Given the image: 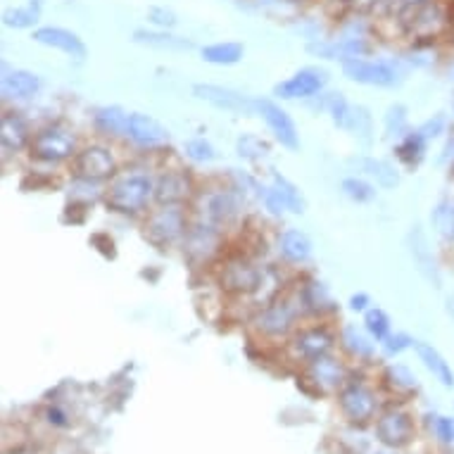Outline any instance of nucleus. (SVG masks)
Segmentation results:
<instances>
[{
	"label": "nucleus",
	"instance_id": "obj_1",
	"mask_svg": "<svg viewBox=\"0 0 454 454\" xmlns=\"http://www.w3.org/2000/svg\"><path fill=\"white\" fill-rule=\"evenodd\" d=\"M150 198H155V181L148 174L129 172L114 176L107 188L105 202L117 215H138L148 207Z\"/></svg>",
	"mask_w": 454,
	"mask_h": 454
},
{
	"label": "nucleus",
	"instance_id": "obj_2",
	"mask_svg": "<svg viewBox=\"0 0 454 454\" xmlns=\"http://www.w3.org/2000/svg\"><path fill=\"white\" fill-rule=\"evenodd\" d=\"M188 219L181 205H162L145 222V239L155 247H169L186 239Z\"/></svg>",
	"mask_w": 454,
	"mask_h": 454
},
{
	"label": "nucleus",
	"instance_id": "obj_3",
	"mask_svg": "<svg viewBox=\"0 0 454 454\" xmlns=\"http://www.w3.org/2000/svg\"><path fill=\"white\" fill-rule=\"evenodd\" d=\"M29 150L31 157L41 162H65L69 157H76V138L69 129L51 124L34 134Z\"/></svg>",
	"mask_w": 454,
	"mask_h": 454
},
{
	"label": "nucleus",
	"instance_id": "obj_4",
	"mask_svg": "<svg viewBox=\"0 0 454 454\" xmlns=\"http://www.w3.org/2000/svg\"><path fill=\"white\" fill-rule=\"evenodd\" d=\"M403 20V29L417 41H426V38H435L440 31L447 27L445 8L435 3V0H426L421 5L407 8L403 12H397Z\"/></svg>",
	"mask_w": 454,
	"mask_h": 454
},
{
	"label": "nucleus",
	"instance_id": "obj_5",
	"mask_svg": "<svg viewBox=\"0 0 454 454\" xmlns=\"http://www.w3.org/2000/svg\"><path fill=\"white\" fill-rule=\"evenodd\" d=\"M343 74L362 86H379V89H395L403 83V72L386 60H350L343 62Z\"/></svg>",
	"mask_w": 454,
	"mask_h": 454
},
{
	"label": "nucleus",
	"instance_id": "obj_6",
	"mask_svg": "<svg viewBox=\"0 0 454 454\" xmlns=\"http://www.w3.org/2000/svg\"><path fill=\"white\" fill-rule=\"evenodd\" d=\"M307 52L321 60H340L350 62L366 58L372 52V43L366 38H350V36H338V38H314L312 43H307Z\"/></svg>",
	"mask_w": 454,
	"mask_h": 454
},
{
	"label": "nucleus",
	"instance_id": "obj_7",
	"mask_svg": "<svg viewBox=\"0 0 454 454\" xmlns=\"http://www.w3.org/2000/svg\"><path fill=\"white\" fill-rule=\"evenodd\" d=\"M254 112H260V117L267 121V127L271 129V134L283 148L300 150L298 127H295L293 117L283 110L281 105L269 100V98H260V100H254Z\"/></svg>",
	"mask_w": 454,
	"mask_h": 454
},
{
	"label": "nucleus",
	"instance_id": "obj_8",
	"mask_svg": "<svg viewBox=\"0 0 454 454\" xmlns=\"http://www.w3.org/2000/svg\"><path fill=\"white\" fill-rule=\"evenodd\" d=\"M328 74L319 67H305L288 76L286 82L276 83L274 96L281 100H298V98H314L326 89Z\"/></svg>",
	"mask_w": 454,
	"mask_h": 454
},
{
	"label": "nucleus",
	"instance_id": "obj_9",
	"mask_svg": "<svg viewBox=\"0 0 454 454\" xmlns=\"http://www.w3.org/2000/svg\"><path fill=\"white\" fill-rule=\"evenodd\" d=\"M74 169L76 179H89V181H107L117 174V162L107 148L103 145H90V148L76 153L74 157Z\"/></svg>",
	"mask_w": 454,
	"mask_h": 454
},
{
	"label": "nucleus",
	"instance_id": "obj_10",
	"mask_svg": "<svg viewBox=\"0 0 454 454\" xmlns=\"http://www.w3.org/2000/svg\"><path fill=\"white\" fill-rule=\"evenodd\" d=\"M407 250H410V257L414 262V267L426 281L433 283L435 288H440V271H438V262H435V254H433V247L428 243V236L426 231L414 223L407 233Z\"/></svg>",
	"mask_w": 454,
	"mask_h": 454
},
{
	"label": "nucleus",
	"instance_id": "obj_11",
	"mask_svg": "<svg viewBox=\"0 0 454 454\" xmlns=\"http://www.w3.org/2000/svg\"><path fill=\"white\" fill-rule=\"evenodd\" d=\"M193 96L202 103L212 105L216 110L226 112H253L254 100L239 93V90L226 89V86H216V83H195Z\"/></svg>",
	"mask_w": 454,
	"mask_h": 454
},
{
	"label": "nucleus",
	"instance_id": "obj_12",
	"mask_svg": "<svg viewBox=\"0 0 454 454\" xmlns=\"http://www.w3.org/2000/svg\"><path fill=\"white\" fill-rule=\"evenodd\" d=\"M136 145H141V148L155 150L162 148L169 143V129L162 127L155 117H150V114H143V112H134L131 117H129V136Z\"/></svg>",
	"mask_w": 454,
	"mask_h": 454
},
{
	"label": "nucleus",
	"instance_id": "obj_13",
	"mask_svg": "<svg viewBox=\"0 0 454 454\" xmlns=\"http://www.w3.org/2000/svg\"><path fill=\"white\" fill-rule=\"evenodd\" d=\"M34 41L45 45V48H55V51L65 52L74 60H83L86 52H89L79 34L62 29V27H38V29H34Z\"/></svg>",
	"mask_w": 454,
	"mask_h": 454
},
{
	"label": "nucleus",
	"instance_id": "obj_14",
	"mask_svg": "<svg viewBox=\"0 0 454 454\" xmlns=\"http://www.w3.org/2000/svg\"><path fill=\"white\" fill-rule=\"evenodd\" d=\"M205 215H207V222L215 223L216 229H223L236 222L240 215V195L236 193V188H222V191L209 193L205 200Z\"/></svg>",
	"mask_w": 454,
	"mask_h": 454
},
{
	"label": "nucleus",
	"instance_id": "obj_15",
	"mask_svg": "<svg viewBox=\"0 0 454 454\" xmlns=\"http://www.w3.org/2000/svg\"><path fill=\"white\" fill-rule=\"evenodd\" d=\"M295 317H298V309L288 302V300H274V302H269L260 314H257V328H260L262 333L267 335H286L295 324Z\"/></svg>",
	"mask_w": 454,
	"mask_h": 454
},
{
	"label": "nucleus",
	"instance_id": "obj_16",
	"mask_svg": "<svg viewBox=\"0 0 454 454\" xmlns=\"http://www.w3.org/2000/svg\"><path fill=\"white\" fill-rule=\"evenodd\" d=\"M219 283L229 293H254L262 286V271L247 260H233L223 267Z\"/></svg>",
	"mask_w": 454,
	"mask_h": 454
},
{
	"label": "nucleus",
	"instance_id": "obj_17",
	"mask_svg": "<svg viewBox=\"0 0 454 454\" xmlns=\"http://www.w3.org/2000/svg\"><path fill=\"white\" fill-rule=\"evenodd\" d=\"M219 229L215 223H198L193 229H188L184 239V254L193 262H205L216 253L219 247Z\"/></svg>",
	"mask_w": 454,
	"mask_h": 454
},
{
	"label": "nucleus",
	"instance_id": "obj_18",
	"mask_svg": "<svg viewBox=\"0 0 454 454\" xmlns=\"http://www.w3.org/2000/svg\"><path fill=\"white\" fill-rule=\"evenodd\" d=\"M411 433H414V424L404 411H387L376 424V435L387 447L407 445L411 440Z\"/></svg>",
	"mask_w": 454,
	"mask_h": 454
},
{
	"label": "nucleus",
	"instance_id": "obj_19",
	"mask_svg": "<svg viewBox=\"0 0 454 454\" xmlns=\"http://www.w3.org/2000/svg\"><path fill=\"white\" fill-rule=\"evenodd\" d=\"M41 76L27 69H10L3 65V98L5 100H24L34 98L41 90Z\"/></svg>",
	"mask_w": 454,
	"mask_h": 454
},
{
	"label": "nucleus",
	"instance_id": "obj_20",
	"mask_svg": "<svg viewBox=\"0 0 454 454\" xmlns=\"http://www.w3.org/2000/svg\"><path fill=\"white\" fill-rule=\"evenodd\" d=\"M340 407L350 417V421L364 424V421H369L373 417V411H376V400H373L369 387L352 383V386H348L340 393Z\"/></svg>",
	"mask_w": 454,
	"mask_h": 454
},
{
	"label": "nucleus",
	"instance_id": "obj_21",
	"mask_svg": "<svg viewBox=\"0 0 454 454\" xmlns=\"http://www.w3.org/2000/svg\"><path fill=\"white\" fill-rule=\"evenodd\" d=\"M31 129L27 124L20 112H5L3 120H0V143L3 150L8 153H20L27 145H31Z\"/></svg>",
	"mask_w": 454,
	"mask_h": 454
},
{
	"label": "nucleus",
	"instance_id": "obj_22",
	"mask_svg": "<svg viewBox=\"0 0 454 454\" xmlns=\"http://www.w3.org/2000/svg\"><path fill=\"white\" fill-rule=\"evenodd\" d=\"M191 195V181L184 172L162 174L155 184V200L160 205H181Z\"/></svg>",
	"mask_w": 454,
	"mask_h": 454
},
{
	"label": "nucleus",
	"instance_id": "obj_23",
	"mask_svg": "<svg viewBox=\"0 0 454 454\" xmlns=\"http://www.w3.org/2000/svg\"><path fill=\"white\" fill-rule=\"evenodd\" d=\"M129 117L131 114H127V110L120 105H103L93 114V124L103 136L124 138V136H129Z\"/></svg>",
	"mask_w": 454,
	"mask_h": 454
},
{
	"label": "nucleus",
	"instance_id": "obj_24",
	"mask_svg": "<svg viewBox=\"0 0 454 454\" xmlns=\"http://www.w3.org/2000/svg\"><path fill=\"white\" fill-rule=\"evenodd\" d=\"M331 345H333V335L328 333L326 328H309V331H302L298 333V338L293 340V348L298 352L300 357L314 359L326 357L328 350H331Z\"/></svg>",
	"mask_w": 454,
	"mask_h": 454
},
{
	"label": "nucleus",
	"instance_id": "obj_25",
	"mask_svg": "<svg viewBox=\"0 0 454 454\" xmlns=\"http://www.w3.org/2000/svg\"><path fill=\"white\" fill-rule=\"evenodd\" d=\"M278 250L293 264H305L312 257V240H309V236L305 231H300V229H288L278 239Z\"/></svg>",
	"mask_w": 454,
	"mask_h": 454
},
{
	"label": "nucleus",
	"instance_id": "obj_26",
	"mask_svg": "<svg viewBox=\"0 0 454 454\" xmlns=\"http://www.w3.org/2000/svg\"><path fill=\"white\" fill-rule=\"evenodd\" d=\"M414 350H417L419 359L424 362V366L428 372L435 376V379L442 383L445 387H452L454 386V373L450 369V364L445 362V357L440 355L431 343H424V340H414Z\"/></svg>",
	"mask_w": 454,
	"mask_h": 454
},
{
	"label": "nucleus",
	"instance_id": "obj_27",
	"mask_svg": "<svg viewBox=\"0 0 454 454\" xmlns=\"http://www.w3.org/2000/svg\"><path fill=\"white\" fill-rule=\"evenodd\" d=\"M202 60L209 62V65H216V67H231V65H239L246 55V45L239 43V41H223V43H212L205 45L200 51Z\"/></svg>",
	"mask_w": 454,
	"mask_h": 454
},
{
	"label": "nucleus",
	"instance_id": "obj_28",
	"mask_svg": "<svg viewBox=\"0 0 454 454\" xmlns=\"http://www.w3.org/2000/svg\"><path fill=\"white\" fill-rule=\"evenodd\" d=\"M134 41L141 45H150V48H157V51H193V43L186 41V38L174 36L172 31H148L138 29L134 31Z\"/></svg>",
	"mask_w": 454,
	"mask_h": 454
},
{
	"label": "nucleus",
	"instance_id": "obj_29",
	"mask_svg": "<svg viewBox=\"0 0 454 454\" xmlns=\"http://www.w3.org/2000/svg\"><path fill=\"white\" fill-rule=\"evenodd\" d=\"M309 376H312V380L317 386L326 387V390H333V387L343 386L345 366L331 357H319L314 359L312 366H309Z\"/></svg>",
	"mask_w": 454,
	"mask_h": 454
},
{
	"label": "nucleus",
	"instance_id": "obj_30",
	"mask_svg": "<svg viewBox=\"0 0 454 454\" xmlns=\"http://www.w3.org/2000/svg\"><path fill=\"white\" fill-rule=\"evenodd\" d=\"M359 164H362V172H364L369 179L376 181V186L380 188L400 186V174H397L393 162L379 160V157H364Z\"/></svg>",
	"mask_w": 454,
	"mask_h": 454
},
{
	"label": "nucleus",
	"instance_id": "obj_31",
	"mask_svg": "<svg viewBox=\"0 0 454 454\" xmlns=\"http://www.w3.org/2000/svg\"><path fill=\"white\" fill-rule=\"evenodd\" d=\"M426 145H428V141L414 129V131H410V134L400 138V143L395 145V155H397L400 162L407 164L411 169V167H419L421 160L426 157Z\"/></svg>",
	"mask_w": 454,
	"mask_h": 454
},
{
	"label": "nucleus",
	"instance_id": "obj_32",
	"mask_svg": "<svg viewBox=\"0 0 454 454\" xmlns=\"http://www.w3.org/2000/svg\"><path fill=\"white\" fill-rule=\"evenodd\" d=\"M300 300H302V305L305 309L314 314H324V312H333L335 302L331 298V293L321 281H309L305 283V288L300 293Z\"/></svg>",
	"mask_w": 454,
	"mask_h": 454
},
{
	"label": "nucleus",
	"instance_id": "obj_33",
	"mask_svg": "<svg viewBox=\"0 0 454 454\" xmlns=\"http://www.w3.org/2000/svg\"><path fill=\"white\" fill-rule=\"evenodd\" d=\"M271 188L278 193V198H281L288 212H293V215H302L305 212L307 202L302 198V193H300V188L293 181L286 179L283 174L271 172Z\"/></svg>",
	"mask_w": 454,
	"mask_h": 454
},
{
	"label": "nucleus",
	"instance_id": "obj_34",
	"mask_svg": "<svg viewBox=\"0 0 454 454\" xmlns=\"http://www.w3.org/2000/svg\"><path fill=\"white\" fill-rule=\"evenodd\" d=\"M340 343H343V348L350 352L352 357L369 359L373 355L372 340L366 338L364 331H359V328L352 326V324H348V326L340 331Z\"/></svg>",
	"mask_w": 454,
	"mask_h": 454
},
{
	"label": "nucleus",
	"instance_id": "obj_35",
	"mask_svg": "<svg viewBox=\"0 0 454 454\" xmlns=\"http://www.w3.org/2000/svg\"><path fill=\"white\" fill-rule=\"evenodd\" d=\"M431 223L440 239L452 243L454 240V202L440 200L431 212Z\"/></svg>",
	"mask_w": 454,
	"mask_h": 454
},
{
	"label": "nucleus",
	"instance_id": "obj_36",
	"mask_svg": "<svg viewBox=\"0 0 454 454\" xmlns=\"http://www.w3.org/2000/svg\"><path fill=\"white\" fill-rule=\"evenodd\" d=\"M383 124H386L387 138H397L400 141V138L410 134V112H407V107L403 103L390 105L386 110Z\"/></svg>",
	"mask_w": 454,
	"mask_h": 454
},
{
	"label": "nucleus",
	"instance_id": "obj_37",
	"mask_svg": "<svg viewBox=\"0 0 454 454\" xmlns=\"http://www.w3.org/2000/svg\"><path fill=\"white\" fill-rule=\"evenodd\" d=\"M38 17H41V8L36 5L3 10V24L10 29H31V27H36Z\"/></svg>",
	"mask_w": 454,
	"mask_h": 454
},
{
	"label": "nucleus",
	"instance_id": "obj_38",
	"mask_svg": "<svg viewBox=\"0 0 454 454\" xmlns=\"http://www.w3.org/2000/svg\"><path fill=\"white\" fill-rule=\"evenodd\" d=\"M236 153H239V157H243V160L257 162V160H262V157H267L269 153H271V145H269V141H264L262 136L243 134L239 141H236Z\"/></svg>",
	"mask_w": 454,
	"mask_h": 454
},
{
	"label": "nucleus",
	"instance_id": "obj_39",
	"mask_svg": "<svg viewBox=\"0 0 454 454\" xmlns=\"http://www.w3.org/2000/svg\"><path fill=\"white\" fill-rule=\"evenodd\" d=\"M340 191L345 193V198H350L352 202H359V205L373 202L376 200V195H379V191H376L373 184H369L366 179H359V176H348V179H343Z\"/></svg>",
	"mask_w": 454,
	"mask_h": 454
},
{
	"label": "nucleus",
	"instance_id": "obj_40",
	"mask_svg": "<svg viewBox=\"0 0 454 454\" xmlns=\"http://www.w3.org/2000/svg\"><path fill=\"white\" fill-rule=\"evenodd\" d=\"M321 107L331 114V120H333L335 127H348L352 105L345 100L343 93H328V96H321Z\"/></svg>",
	"mask_w": 454,
	"mask_h": 454
},
{
	"label": "nucleus",
	"instance_id": "obj_41",
	"mask_svg": "<svg viewBox=\"0 0 454 454\" xmlns=\"http://www.w3.org/2000/svg\"><path fill=\"white\" fill-rule=\"evenodd\" d=\"M345 129L357 136L359 141L369 143V141H372V134H373L372 112L366 110L364 105H357V107H352L350 120H348V127H345Z\"/></svg>",
	"mask_w": 454,
	"mask_h": 454
},
{
	"label": "nucleus",
	"instance_id": "obj_42",
	"mask_svg": "<svg viewBox=\"0 0 454 454\" xmlns=\"http://www.w3.org/2000/svg\"><path fill=\"white\" fill-rule=\"evenodd\" d=\"M364 328L372 338L383 343L387 335H390V317L380 307H372V309L364 312Z\"/></svg>",
	"mask_w": 454,
	"mask_h": 454
},
{
	"label": "nucleus",
	"instance_id": "obj_43",
	"mask_svg": "<svg viewBox=\"0 0 454 454\" xmlns=\"http://www.w3.org/2000/svg\"><path fill=\"white\" fill-rule=\"evenodd\" d=\"M184 153H186L188 160H193L198 164H209L216 160L215 145L205 138H191V141L184 143Z\"/></svg>",
	"mask_w": 454,
	"mask_h": 454
},
{
	"label": "nucleus",
	"instance_id": "obj_44",
	"mask_svg": "<svg viewBox=\"0 0 454 454\" xmlns=\"http://www.w3.org/2000/svg\"><path fill=\"white\" fill-rule=\"evenodd\" d=\"M386 380L395 390H414L417 387V376L410 366L404 364H390L386 369Z\"/></svg>",
	"mask_w": 454,
	"mask_h": 454
},
{
	"label": "nucleus",
	"instance_id": "obj_45",
	"mask_svg": "<svg viewBox=\"0 0 454 454\" xmlns=\"http://www.w3.org/2000/svg\"><path fill=\"white\" fill-rule=\"evenodd\" d=\"M148 20L155 24L157 29H164V31H172L176 24H179V17L176 12L169 8H164V5H153L148 10Z\"/></svg>",
	"mask_w": 454,
	"mask_h": 454
},
{
	"label": "nucleus",
	"instance_id": "obj_46",
	"mask_svg": "<svg viewBox=\"0 0 454 454\" xmlns=\"http://www.w3.org/2000/svg\"><path fill=\"white\" fill-rule=\"evenodd\" d=\"M431 428L433 433H435V438L440 440V442H454V419L450 417H433L431 421Z\"/></svg>",
	"mask_w": 454,
	"mask_h": 454
},
{
	"label": "nucleus",
	"instance_id": "obj_47",
	"mask_svg": "<svg viewBox=\"0 0 454 454\" xmlns=\"http://www.w3.org/2000/svg\"><path fill=\"white\" fill-rule=\"evenodd\" d=\"M383 348H386L387 355H400L407 348H414V340L407 333H390L383 340Z\"/></svg>",
	"mask_w": 454,
	"mask_h": 454
},
{
	"label": "nucleus",
	"instance_id": "obj_48",
	"mask_svg": "<svg viewBox=\"0 0 454 454\" xmlns=\"http://www.w3.org/2000/svg\"><path fill=\"white\" fill-rule=\"evenodd\" d=\"M445 124H447L445 114H435V117H431V120H428V121H424V124H421V127H419L417 131L421 136H424L426 141H433L435 136H440V134H442V131H445Z\"/></svg>",
	"mask_w": 454,
	"mask_h": 454
},
{
	"label": "nucleus",
	"instance_id": "obj_49",
	"mask_svg": "<svg viewBox=\"0 0 454 454\" xmlns=\"http://www.w3.org/2000/svg\"><path fill=\"white\" fill-rule=\"evenodd\" d=\"M369 305H372V300H369V295H366V293H357V295H352L350 298L352 312H366V309H369Z\"/></svg>",
	"mask_w": 454,
	"mask_h": 454
},
{
	"label": "nucleus",
	"instance_id": "obj_50",
	"mask_svg": "<svg viewBox=\"0 0 454 454\" xmlns=\"http://www.w3.org/2000/svg\"><path fill=\"white\" fill-rule=\"evenodd\" d=\"M454 162V134L450 136V141L445 143V148L440 153L438 164H452Z\"/></svg>",
	"mask_w": 454,
	"mask_h": 454
},
{
	"label": "nucleus",
	"instance_id": "obj_51",
	"mask_svg": "<svg viewBox=\"0 0 454 454\" xmlns=\"http://www.w3.org/2000/svg\"><path fill=\"white\" fill-rule=\"evenodd\" d=\"M426 0H393V8L397 5V12H403L407 8H414V5H421Z\"/></svg>",
	"mask_w": 454,
	"mask_h": 454
},
{
	"label": "nucleus",
	"instance_id": "obj_52",
	"mask_svg": "<svg viewBox=\"0 0 454 454\" xmlns=\"http://www.w3.org/2000/svg\"><path fill=\"white\" fill-rule=\"evenodd\" d=\"M48 421L55 426H65L67 421H65V414H62L60 410H48Z\"/></svg>",
	"mask_w": 454,
	"mask_h": 454
},
{
	"label": "nucleus",
	"instance_id": "obj_53",
	"mask_svg": "<svg viewBox=\"0 0 454 454\" xmlns=\"http://www.w3.org/2000/svg\"><path fill=\"white\" fill-rule=\"evenodd\" d=\"M447 314H450L454 321V295H450V298H447Z\"/></svg>",
	"mask_w": 454,
	"mask_h": 454
},
{
	"label": "nucleus",
	"instance_id": "obj_54",
	"mask_svg": "<svg viewBox=\"0 0 454 454\" xmlns=\"http://www.w3.org/2000/svg\"><path fill=\"white\" fill-rule=\"evenodd\" d=\"M380 0H355V5H362V8H369V5H376Z\"/></svg>",
	"mask_w": 454,
	"mask_h": 454
},
{
	"label": "nucleus",
	"instance_id": "obj_55",
	"mask_svg": "<svg viewBox=\"0 0 454 454\" xmlns=\"http://www.w3.org/2000/svg\"><path fill=\"white\" fill-rule=\"evenodd\" d=\"M29 5H36V8H41V5H43V0H29Z\"/></svg>",
	"mask_w": 454,
	"mask_h": 454
},
{
	"label": "nucleus",
	"instance_id": "obj_56",
	"mask_svg": "<svg viewBox=\"0 0 454 454\" xmlns=\"http://www.w3.org/2000/svg\"><path fill=\"white\" fill-rule=\"evenodd\" d=\"M450 79H452V82H454V62H452V65H450Z\"/></svg>",
	"mask_w": 454,
	"mask_h": 454
}]
</instances>
